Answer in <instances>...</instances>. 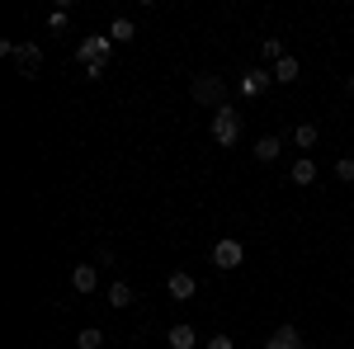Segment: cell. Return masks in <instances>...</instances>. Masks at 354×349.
Returning a JSON list of instances; mask_svg holds the SVG:
<instances>
[{
	"instance_id": "5bb4252c",
	"label": "cell",
	"mask_w": 354,
	"mask_h": 349,
	"mask_svg": "<svg viewBox=\"0 0 354 349\" xmlns=\"http://www.w3.org/2000/svg\"><path fill=\"white\" fill-rule=\"evenodd\" d=\"M317 123H298V128H293V147H302V151H312V147H317Z\"/></svg>"
},
{
	"instance_id": "2e32d148",
	"label": "cell",
	"mask_w": 354,
	"mask_h": 349,
	"mask_svg": "<svg viewBox=\"0 0 354 349\" xmlns=\"http://www.w3.org/2000/svg\"><path fill=\"white\" fill-rule=\"evenodd\" d=\"M76 349H104V335H100L95 326H85L81 335H76Z\"/></svg>"
},
{
	"instance_id": "6da1fadb",
	"label": "cell",
	"mask_w": 354,
	"mask_h": 349,
	"mask_svg": "<svg viewBox=\"0 0 354 349\" xmlns=\"http://www.w3.org/2000/svg\"><path fill=\"white\" fill-rule=\"evenodd\" d=\"M213 142H218V147H236V142H241V113L232 104H222L218 113H213Z\"/></svg>"
},
{
	"instance_id": "7c38bea8",
	"label": "cell",
	"mask_w": 354,
	"mask_h": 349,
	"mask_svg": "<svg viewBox=\"0 0 354 349\" xmlns=\"http://www.w3.org/2000/svg\"><path fill=\"white\" fill-rule=\"evenodd\" d=\"M133 302H137L133 283H123V279H118V283H109V307H118V312H123V307H133Z\"/></svg>"
},
{
	"instance_id": "3957f363",
	"label": "cell",
	"mask_w": 354,
	"mask_h": 349,
	"mask_svg": "<svg viewBox=\"0 0 354 349\" xmlns=\"http://www.w3.org/2000/svg\"><path fill=\"white\" fill-rule=\"evenodd\" d=\"M0 53H5V57H15L24 76H33V71L43 66V48H38V43H0Z\"/></svg>"
},
{
	"instance_id": "8992f818",
	"label": "cell",
	"mask_w": 354,
	"mask_h": 349,
	"mask_svg": "<svg viewBox=\"0 0 354 349\" xmlns=\"http://www.w3.org/2000/svg\"><path fill=\"white\" fill-rule=\"evenodd\" d=\"M270 85H274V71H265V66H250V71L241 76V95H250V100H260V95H265Z\"/></svg>"
},
{
	"instance_id": "7a4b0ae2",
	"label": "cell",
	"mask_w": 354,
	"mask_h": 349,
	"mask_svg": "<svg viewBox=\"0 0 354 349\" xmlns=\"http://www.w3.org/2000/svg\"><path fill=\"white\" fill-rule=\"evenodd\" d=\"M109 57H113L109 33H90L85 43H76V62H81V66H90V62H104V66H109Z\"/></svg>"
},
{
	"instance_id": "277c9868",
	"label": "cell",
	"mask_w": 354,
	"mask_h": 349,
	"mask_svg": "<svg viewBox=\"0 0 354 349\" xmlns=\"http://www.w3.org/2000/svg\"><path fill=\"white\" fill-rule=\"evenodd\" d=\"M194 100H198V104H208L213 113H218L222 100H227V85H222L218 76H194Z\"/></svg>"
},
{
	"instance_id": "44dd1931",
	"label": "cell",
	"mask_w": 354,
	"mask_h": 349,
	"mask_svg": "<svg viewBox=\"0 0 354 349\" xmlns=\"http://www.w3.org/2000/svg\"><path fill=\"white\" fill-rule=\"evenodd\" d=\"M203 349H236V340H232V335H213Z\"/></svg>"
},
{
	"instance_id": "9a60e30c",
	"label": "cell",
	"mask_w": 354,
	"mask_h": 349,
	"mask_svg": "<svg viewBox=\"0 0 354 349\" xmlns=\"http://www.w3.org/2000/svg\"><path fill=\"white\" fill-rule=\"evenodd\" d=\"M279 151H283V147H279V137H260V142H255V161H279Z\"/></svg>"
},
{
	"instance_id": "4fadbf2b",
	"label": "cell",
	"mask_w": 354,
	"mask_h": 349,
	"mask_svg": "<svg viewBox=\"0 0 354 349\" xmlns=\"http://www.w3.org/2000/svg\"><path fill=\"white\" fill-rule=\"evenodd\" d=\"M302 76V66H298V57H283L279 66H274V85H293Z\"/></svg>"
},
{
	"instance_id": "9c48e42d",
	"label": "cell",
	"mask_w": 354,
	"mask_h": 349,
	"mask_svg": "<svg viewBox=\"0 0 354 349\" xmlns=\"http://www.w3.org/2000/svg\"><path fill=\"white\" fill-rule=\"evenodd\" d=\"M71 288L76 293H95L100 288V265H76L71 269Z\"/></svg>"
},
{
	"instance_id": "30bf717a",
	"label": "cell",
	"mask_w": 354,
	"mask_h": 349,
	"mask_svg": "<svg viewBox=\"0 0 354 349\" xmlns=\"http://www.w3.org/2000/svg\"><path fill=\"white\" fill-rule=\"evenodd\" d=\"M198 345V335H194V326H170V330H165V349H194Z\"/></svg>"
},
{
	"instance_id": "ac0fdd59",
	"label": "cell",
	"mask_w": 354,
	"mask_h": 349,
	"mask_svg": "<svg viewBox=\"0 0 354 349\" xmlns=\"http://www.w3.org/2000/svg\"><path fill=\"white\" fill-rule=\"evenodd\" d=\"M260 57H265V62H274V66H279V62H283V43H279V38H265V43H260Z\"/></svg>"
},
{
	"instance_id": "e0dca14e",
	"label": "cell",
	"mask_w": 354,
	"mask_h": 349,
	"mask_svg": "<svg viewBox=\"0 0 354 349\" xmlns=\"http://www.w3.org/2000/svg\"><path fill=\"white\" fill-rule=\"evenodd\" d=\"M133 33H137L133 19H113V24H109V38H113V43H128Z\"/></svg>"
},
{
	"instance_id": "5b68a950",
	"label": "cell",
	"mask_w": 354,
	"mask_h": 349,
	"mask_svg": "<svg viewBox=\"0 0 354 349\" xmlns=\"http://www.w3.org/2000/svg\"><path fill=\"white\" fill-rule=\"evenodd\" d=\"M241 260H245V245L236 241V236H222V241L213 245V265L218 269H241Z\"/></svg>"
},
{
	"instance_id": "8fae6325",
	"label": "cell",
	"mask_w": 354,
	"mask_h": 349,
	"mask_svg": "<svg viewBox=\"0 0 354 349\" xmlns=\"http://www.w3.org/2000/svg\"><path fill=\"white\" fill-rule=\"evenodd\" d=\"M293 185H317V161H312V156H298V161H293Z\"/></svg>"
},
{
	"instance_id": "7402d4cb",
	"label": "cell",
	"mask_w": 354,
	"mask_h": 349,
	"mask_svg": "<svg viewBox=\"0 0 354 349\" xmlns=\"http://www.w3.org/2000/svg\"><path fill=\"white\" fill-rule=\"evenodd\" d=\"M345 90H350V100H354V76H350V81H345Z\"/></svg>"
},
{
	"instance_id": "52a82bcc",
	"label": "cell",
	"mask_w": 354,
	"mask_h": 349,
	"mask_svg": "<svg viewBox=\"0 0 354 349\" xmlns=\"http://www.w3.org/2000/svg\"><path fill=\"white\" fill-rule=\"evenodd\" d=\"M165 293L175 297V302H189V297L198 293V283H194V274H185V269H175V274L165 279Z\"/></svg>"
},
{
	"instance_id": "ba28073f",
	"label": "cell",
	"mask_w": 354,
	"mask_h": 349,
	"mask_svg": "<svg viewBox=\"0 0 354 349\" xmlns=\"http://www.w3.org/2000/svg\"><path fill=\"white\" fill-rule=\"evenodd\" d=\"M265 349H302V330L298 326H274Z\"/></svg>"
},
{
	"instance_id": "d6986e66",
	"label": "cell",
	"mask_w": 354,
	"mask_h": 349,
	"mask_svg": "<svg viewBox=\"0 0 354 349\" xmlns=\"http://www.w3.org/2000/svg\"><path fill=\"white\" fill-rule=\"evenodd\" d=\"M335 180H340V185H354V156H340V161H335Z\"/></svg>"
},
{
	"instance_id": "ffe728a7",
	"label": "cell",
	"mask_w": 354,
	"mask_h": 349,
	"mask_svg": "<svg viewBox=\"0 0 354 349\" xmlns=\"http://www.w3.org/2000/svg\"><path fill=\"white\" fill-rule=\"evenodd\" d=\"M66 24H71V10H53V15H48V28H53V33H62Z\"/></svg>"
}]
</instances>
